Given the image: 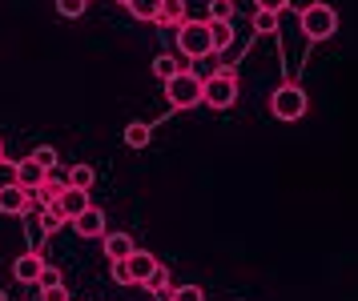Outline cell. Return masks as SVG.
Instances as JSON below:
<instances>
[{
  "label": "cell",
  "mask_w": 358,
  "mask_h": 301,
  "mask_svg": "<svg viewBox=\"0 0 358 301\" xmlns=\"http://www.w3.org/2000/svg\"><path fill=\"white\" fill-rule=\"evenodd\" d=\"M173 41H178V52L181 57H189V61H201V57H210L213 52V32H210V20H194V16H185L173 32Z\"/></svg>",
  "instance_id": "obj_1"
},
{
  "label": "cell",
  "mask_w": 358,
  "mask_h": 301,
  "mask_svg": "<svg viewBox=\"0 0 358 301\" xmlns=\"http://www.w3.org/2000/svg\"><path fill=\"white\" fill-rule=\"evenodd\" d=\"M201 105H210L213 112L234 109V105H238V73H234V68H217L213 77H206Z\"/></svg>",
  "instance_id": "obj_2"
},
{
  "label": "cell",
  "mask_w": 358,
  "mask_h": 301,
  "mask_svg": "<svg viewBox=\"0 0 358 301\" xmlns=\"http://www.w3.org/2000/svg\"><path fill=\"white\" fill-rule=\"evenodd\" d=\"M201 89H206V80L197 77V73H189V68H181L178 77L165 80V96H169V109H197L201 105Z\"/></svg>",
  "instance_id": "obj_3"
},
{
  "label": "cell",
  "mask_w": 358,
  "mask_h": 301,
  "mask_svg": "<svg viewBox=\"0 0 358 301\" xmlns=\"http://www.w3.org/2000/svg\"><path fill=\"white\" fill-rule=\"evenodd\" d=\"M298 24L306 32V41H330L338 32V13L318 0V4H310L306 13H298Z\"/></svg>",
  "instance_id": "obj_4"
},
{
  "label": "cell",
  "mask_w": 358,
  "mask_h": 301,
  "mask_svg": "<svg viewBox=\"0 0 358 301\" xmlns=\"http://www.w3.org/2000/svg\"><path fill=\"white\" fill-rule=\"evenodd\" d=\"M270 112L278 121H302L306 117V93L298 85H278L270 93Z\"/></svg>",
  "instance_id": "obj_5"
},
{
  "label": "cell",
  "mask_w": 358,
  "mask_h": 301,
  "mask_svg": "<svg viewBox=\"0 0 358 301\" xmlns=\"http://www.w3.org/2000/svg\"><path fill=\"white\" fill-rule=\"evenodd\" d=\"M0 213H8V217H29V213H36L33 193H29V189H20L17 181L0 185Z\"/></svg>",
  "instance_id": "obj_6"
},
{
  "label": "cell",
  "mask_w": 358,
  "mask_h": 301,
  "mask_svg": "<svg viewBox=\"0 0 358 301\" xmlns=\"http://www.w3.org/2000/svg\"><path fill=\"white\" fill-rule=\"evenodd\" d=\"M45 177H49V169H45V165H36L33 157H24V161H17V165H13V181H17L20 189H41V185H45Z\"/></svg>",
  "instance_id": "obj_7"
},
{
  "label": "cell",
  "mask_w": 358,
  "mask_h": 301,
  "mask_svg": "<svg viewBox=\"0 0 358 301\" xmlns=\"http://www.w3.org/2000/svg\"><path fill=\"white\" fill-rule=\"evenodd\" d=\"M73 229H77V237H85V241H93V237H105V209H97V205H89L81 213V217H73Z\"/></svg>",
  "instance_id": "obj_8"
},
{
  "label": "cell",
  "mask_w": 358,
  "mask_h": 301,
  "mask_svg": "<svg viewBox=\"0 0 358 301\" xmlns=\"http://www.w3.org/2000/svg\"><path fill=\"white\" fill-rule=\"evenodd\" d=\"M125 265H129V277H133V286H145L149 277L157 273V265H162V261H157V257L149 254V249H133V254L125 257Z\"/></svg>",
  "instance_id": "obj_9"
},
{
  "label": "cell",
  "mask_w": 358,
  "mask_h": 301,
  "mask_svg": "<svg viewBox=\"0 0 358 301\" xmlns=\"http://www.w3.org/2000/svg\"><path fill=\"white\" fill-rule=\"evenodd\" d=\"M41 273H45V257L36 254V249H29L24 257H17V265H13V277H17L20 286H36Z\"/></svg>",
  "instance_id": "obj_10"
},
{
  "label": "cell",
  "mask_w": 358,
  "mask_h": 301,
  "mask_svg": "<svg viewBox=\"0 0 358 301\" xmlns=\"http://www.w3.org/2000/svg\"><path fill=\"white\" fill-rule=\"evenodd\" d=\"M89 205H93V201H89V189H73V185L52 201V209H57V213H65L69 221H73V217H81Z\"/></svg>",
  "instance_id": "obj_11"
},
{
  "label": "cell",
  "mask_w": 358,
  "mask_h": 301,
  "mask_svg": "<svg viewBox=\"0 0 358 301\" xmlns=\"http://www.w3.org/2000/svg\"><path fill=\"white\" fill-rule=\"evenodd\" d=\"M101 241H105V257H109V261H125V257L137 249L129 233H105Z\"/></svg>",
  "instance_id": "obj_12"
},
{
  "label": "cell",
  "mask_w": 358,
  "mask_h": 301,
  "mask_svg": "<svg viewBox=\"0 0 358 301\" xmlns=\"http://www.w3.org/2000/svg\"><path fill=\"white\" fill-rule=\"evenodd\" d=\"M121 137H125V145H129V149H145V145L153 141V125H145V121H133V125H125V133H121Z\"/></svg>",
  "instance_id": "obj_13"
},
{
  "label": "cell",
  "mask_w": 358,
  "mask_h": 301,
  "mask_svg": "<svg viewBox=\"0 0 358 301\" xmlns=\"http://www.w3.org/2000/svg\"><path fill=\"white\" fill-rule=\"evenodd\" d=\"M181 20H185V0H162L157 24H165V29H178Z\"/></svg>",
  "instance_id": "obj_14"
},
{
  "label": "cell",
  "mask_w": 358,
  "mask_h": 301,
  "mask_svg": "<svg viewBox=\"0 0 358 301\" xmlns=\"http://www.w3.org/2000/svg\"><path fill=\"white\" fill-rule=\"evenodd\" d=\"M210 32H213V52L234 48V20H210Z\"/></svg>",
  "instance_id": "obj_15"
},
{
  "label": "cell",
  "mask_w": 358,
  "mask_h": 301,
  "mask_svg": "<svg viewBox=\"0 0 358 301\" xmlns=\"http://www.w3.org/2000/svg\"><path fill=\"white\" fill-rule=\"evenodd\" d=\"M145 289L153 293V301H162V298H173V286H169V270L165 265H157V273L145 281Z\"/></svg>",
  "instance_id": "obj_16"
},
{
  "label": "cell",
  "mask_w": 358,
  "mask_h": 301,
  "mask_svg": "<svg viewBox=\"0 0 358 301\" xmlns=\"http://www.w3.org/2000/svg\"><path fill=\"white\" fill-rule=\"evenodd\" d=\"M278 16H282V13H266V8H254L250 24H254V32H258V36H274V32H278Z\"/></svg>",
  "instance_id": "obj_17"
},
{
  "label": "cell",
  "mask_w": 358,
  "mask_h": 301,
  "mask_svg": "<svg viewBox=\"0 0 358 301\" xmlns=\"http://www.w3.org/2000/svg\"><path fill=\"white\" fill-rule=\"evenodd\" d=\"M125 8H129L133 20H157V13H162V0H129Z\"/></svg>",
  "instance_id": "obj_18"
},
{
  "label": "cell",
  "mask_w": 358,
  "mask_h": 301,
  "mask_svg": "<svg viewBox=\"0 0 358 301\" xmlns=\"http://www.w3.org/2000/svg\"><path fill=\"white\" fill-rule=\"evenodd\" d=\"M93 181H97V173H93V165H73V169H69V185H73V189H93Z\"/></svg>",
  "instance_id": "obj_19"
},
{
  "label": "cell",
  "mask_w": 358,
  "mask_h": 301,
  "mask_svg": "<svg viewBox=\"0 0 358 301\" xmlns=\"http://www.w3.org/2000/svg\"><path fill=\"white\" fill-rule=\"evenodd\" d=\"M178 73H181V64L173 61V57H165V52L162 57H153V77L157 80H169V77H178Z\"/></svg>",
  "instance_id": "obj_20"
},
{
  "label": "cell",
  "mask_w": 358,
  "mask_h": 301,
  "mask_svg": "<svg viewBox=\"0 0 358 301\" xmlns=\"http://www.w3.org/2000/svg\"><path fill=\"white\" fill-rule=\"evenodd\" d=\"M61 225H69V217H65V213H57L52 205H45V213H41V229H45V237H49V233H57Z\"/></svg>",
  "instance_id": "obj_21"
},
{
  "label": "cell",
  "mask_w": 358,
  "mask_h": 301,
  "mask_svg": "<svg viewBox=\"0 0 358 301\" xmlns=\"http://www.w3.org/2000/svg\"><path fill=\"white\" fill-rule=\"evenodd\" d=\"M238 4L234 0H210V20H234Z\"/></svg>",
  "instance_id": "obj_22"
},
{
  "label": "cell",
  "mask_w": 358,
  "mask_h": 301,
  "mask_svg": "<svg viewBox=\"0 0 358 301\" xmlns=\"http://www.w3.org/2000/svg\"><path fill=\"white\" fill-rule=\"evenodd\" d=\"M85 8H89V0H57V13L69 16V20H77V16H85Z\"/></svg>",
  "instance_id": "obj_23"
},
{
  "label": "cell",
  "mask_w": 358,
  "mask_h": 301,
  "mask_svg": "<svg viewBox=\"0 0 358 301\" xmlns=\"http://www.w3.org/2000/svg\"><path fill=\"white\" fill-rule=\"evenodd\" d=\"M29 157L36 161V165H45V169H57V149H52V145H41V149H33V153H29Z\"/></svg>",
  "instance_id": "obj_24"
},
{
  "label": "cell",
  "mask_w": 358,
  "mask_h": 301,
  "mask_svg": "<svg viewBox=\"0 0 358 301\" xmlns=\"http://www.w3.org/2000/svg\"><path fill=\"white\" fill-rule=\"evenodd\" d=\"M65 286V277H61V270H52V265H45V273H41V281H36V289H57Z\"/></svg>",
  "instance_id": "obj_25"
},
{
  "label": "cell",
  "mask_w": 358,
  "mask_h": 301,
  "mask_svg": "<svg viewBox=\"0 0 358 301\" xmlns=\"http://www.w3.org/2000/svg\"><path fill=\"white\" fill-rule=\"evenodd\" d=\"M173 301H206V289L201 286H178L173 289Z\"/></svg>",
  "instance_id": "obj_26"
},
{
  "label": "cell",
  "mask_w": 358,
  "mask_h": 301,
  "mask_svg": "<svg viewBox=\"0 0 358 301\" xmlns=\"http://www.w3.org/2000/svg\"><path fill=\"white\" fill-rule=\"evenodd\" d=\"M109 273H113V281H117V286H133L129 265H125V261H109Z\"/></svg>",
  "instance_id": "obj_27"
},
{
  "label": "cell",
  "mask_w": 358,
  "mask_h": 301,
  "mask_svg": "<svg viewBox=\"0 0 358 301\" xmlns=\"http://www.w3.org/2000/svg\"><path fill=\"white\" fill-rule=\"evenodd\" d=\"M254 8H266V13H286L290 0H254Z\"/></svg>",
  "instance_id": "obj_28"
},
{
  "label": "cell",
  "mask_w": 358,
  "mask_h": 301,
  "mask_svg": "<svg viewBox=\"0 0 358 301\" xmlns=\"http://www.w3.org/2000/svg\"><path fill=\"white\" fill-rule=\"evenodd\" d=\"M41 301H69V289L57 286V289H41Z\"/></svg>",
  "instance_id": "obj_29"
},
{
  "label": "cell",
  "mask_w": 358,
  "mask_h": 301,
  "mask_svg": "<svg viewBox=\"0 0 358 301\" xmlns=\"http://www.w3.org/2000/svg\"><path fill=\"white\" fill-rule=\"evenodd\" d=\"M310 4H318V0H290V8H294V13H306Z\"/></svg>",
  "instance_id": "obj_30"
},
{
  "label": "cell",
  "mask_w": 358,
  "mask_h": 301,
  "mask_svg": "<svg viewBox=\"0 0 358 301\" xmlns=\"http://www.w3.org/2000/svg\"><path fill=\"white\" fill-rule=\"evenodd\" d=\"M0 165H4V141H0Z\"/></svg>",
  "instance_id": "obj_31"
},
{
  "label": "cell",
  "mask_w": 358,
  "mask_h": 301,
  "mask_svg": "<svg viewBox=\"0 0 358 301\" xmlns=\"http://www.w3.org/2000/svg\"><path fill=\"white\" fill-rule=\"evenodd\" d=\"M0 301H8V293H4V289H0Z\"/></svg>",
  "instance_id": "obj_32"
},
{
  "label": "cell",
  "mask_w": 358,
  "mask_h": 301,
  "mask_svg": "<svg viewBox=\"0 0 358 301\" xmlns=\"http://www.w3.org/2000/svg\"><path fill=\"white\" fill-rule=\"evenodd\" d=\"M162 301H173V298H162Z\"/></svg>",
  "instance_id": "obj_33"
},
{
  "label": "cell",
  "mask_w": 358,
  "mask_h": 301,
  "mask_svg": "<svg viewBox=\"0 0 358 301\" xmlns=\"http://www.w3.org/2000/svg\"><path fill=\"white\" fill-rule=\"evenodd\" d=\"M121 4H129V0H121Z\"/></svg>",
  "instance_id": "obj_34"
}]
</instances>
